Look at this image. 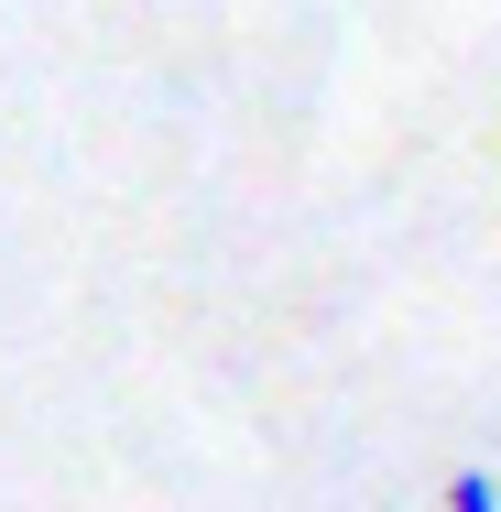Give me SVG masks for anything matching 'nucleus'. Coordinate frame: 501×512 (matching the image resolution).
<instances>
[{
    "label": "nucleus",
    "mask_w": 501,
    "mask_h": 512,
    "mask_svg": "<svg viewBox=\"0 0 501 512\" xmlns=\"http://www.w3.org/2000/svg\"><path fill=\"white\" fill-rule=\"evenodd\" d=\"M447 512H501V469H447Z\"/></svg>",
    "instance_id": "f257e3e1"
}]
</instances>
